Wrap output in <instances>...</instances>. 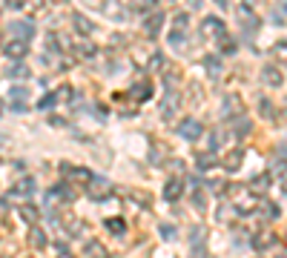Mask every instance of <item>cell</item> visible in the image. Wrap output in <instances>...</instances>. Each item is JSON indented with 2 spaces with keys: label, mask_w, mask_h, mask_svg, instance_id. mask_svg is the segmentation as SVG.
Returning a JSON list of instances; mask_svg holds the SVG:
<instances>
[{
  "label": "cell",
  "mask_w": 287,
  "mask_h": 258,
  "mask_svg": "<svg viewBox=\"0 0 287 258\" xmlns=\"http://www.w3.org/2000/svg\"><path fill=\"white\" fill-rule=\"evenodd\" d=\"M109 195H112V184H109L106 178L92 175V178H89V198H92V201H106Z\"/></svg>",
  "instance_id": "cell-1"
},
{
  "label": "cell",
  "mask_w": 287,
  "mask_h": 258,
  "mask_svg": "<svg viewBox=\"0 0 287 258\" xmlns=\"http://www.w3.org/2000/svg\"><path fill=\"white\" fill-rule=\"evenodd\" d=\"M3 55L6 58H12V61H23L26 55H29V43L26 40H9V43H3Z\"/></svg>",
  "instance_id": "cell-2"
},
{
  "label": "cell",
  "mask_w": 287,
  "mask_h": 258,
  "mask_svg": "<svg viewBox=\"0 0 287 258\" xmlns=\"http://www.w3.org/2000/svg\"><path fill=\"white\" fill-rule=\"evenodd\" d=\"M201 132H204V127H201V121H195V118H184V121L178 124V135L187 138V141H198Z\"/></svg>",
  "instance_id": "cell-3"
},
{
  "label": "cell",
  "mask_w": 287,
  "mask_h": 258,
  "mask_svg": "<svg viewBox=\"0 0 287 258\" xmlns=\"http://www.w3.org/2000/svg\"><path fill=\"white\" fill-rule=\"evenodd\" d=\"M9 32L15 34L17 40H26L29 43V37H34V23L32 20H12L9 23Z\"/></svg>",
  "instance_id": "cell-4"
},
{
  "label": "cell",
  "mask_w": 287,
  "mask_h": 258,
  "mask_svg": "<svg viewBox=\"0 0 287 258\" xmlns=\"http://www.w3.org/2000/svg\"><path fill=\"white\" fill-rule=\"evenodd\" d=\"M72 26H75V32L81 34V37H89V34L95 32L92 20H89L86 15H81V12H75V15H72Z\"/></svg>",
  "instance_id": "cell-5"
},
{
  "label": "cell",
  "mask_w": 287,
  "mask_h": 258,
  "mask_svg": "<svg viewBox=\"0 0 287 258\" xmlns=\"http://www.w3.org/2000/svg\"><path fill=\"white\" fill-rule=\"evenodd\" d=\"M181 195H184V178H169L164 184V198L167 201H178Z\"/></svg>",
  "instance_id": "cell-6"
},
{
  "label": "cell",
  "mask_w": 287,
  "mask_h": 258,
  "mask_svg": "<svg viewBox=\"0 0 287 258\" xmlns=\"http://www.w3.org/2000/svg\"><path fill=\"white\" fill-rule=\"evenodd\" d=\"M201 29H204L207 37H216V40H221V37H224V23L219 20V17H207Z\"/></svg>",
  "instance_id": "cell-7"
},
{
  "label": "cell",
  "mask_w": 287,
  "mask_h": 258,
  "mask_svg": "<svg viewBox=\"0 0 287 258\" xmlns=\"http://www.w3.org/2000/svg\"><path fill=\"white\" fill-rule=\"evenodd\" d=\"M261 81H264L267 86H282V81H285V78H282V72H279L276 66L270 64V66H264V69H261Z\"/></svg>",
  "instance_id": "cell-8"
},
{
  "label": "cell",
  "mask_w": 287,
  "mask_h": 258,
  "mask_svg": "<svg viewBox=\"0 0 287 258\" xmlns=\"http://www.w3.org/2000/svg\"><path fill=\"white\" fill-rule=\"evenodd\" d=\"M161 26H164V15H161V12H152V15L144 20V29H147L150 37H155V34L161 32Z\"/></svg>",
  "instance_id": "cell-9"
},
{
  "label": "cell",
  "mask_w": 287,
  "mask_h": 258,
  "mask_svg": "<svg viewBox=\"0 0 287 258\" xmlns=\"http://www.w3.org/2000/svg\"><path fill=\"white\" fill-rule=\"evenodd\" d=\"M129 95L138 97V100H150V97H152V83H150V81H138V83L129 89Z\"/></svg>",
  "instance_id": "cell-10"
},
{
  "label": "cell",
  "mask_w": 287,
  "mask_h": 258,
  "mask_svg": "<svg viewBox=\"0 0 287 258\" xmlns=\"http://www.w3.org/2000/svg\"><path fill=\"white\" fill-rule=\"evenodd\" d=\"M6 78L26 81V78H32V72H29V66H26V64H12V66H6Z\"/></svg>",
  "instance_id": "cell-11"
},
{
  "label": "cell",
  "mask_w": 287,
  "mask_h": 258,
  "mask_svg": "<svg viewBox=\"0 0 287 258\" xmlns=\"http://www.w3.org/2000/svg\"><path fill=\"white\" fill-rule=\"evenodd\" d=\"M12 100H15V106H12V109L23 112V109H26V100H29V92H26V89H20V86H15V89H12Z\"/></svg>",
  "instance_id": "cell-12"
},
{
  "label": "cell",
  "mask_w": 287,
  "mask_h": 258,
  "mask_svg": "<svg viewBox=\"0 0 287 258\" xmlns=\"http://www.w3.org/2000/svg\"><path fill=\"white\" fill-rule=\"evenodd\" d=\"M175 103H178V95H175V92H169V95H167V100H164L161 115H164V118H172V115H175Z\"/></svg>",
  "instance_id": "cell-13"
},
{
  "label": "cell",
  "mask_w": 287,
  "mask_h": 258,
  "mask_svg": "<svg viewBox=\"0 0 287 258\" xmlns=\"http://www.w3.org/2000/svg\"><path fill=\"white\" fill-rule=\"evenodd\" d=\"M204 69H207L210 75H219V72H221V61H219L216 55H207V58H204Z\"/></svg>",
  "instance_id": "cell-14"
},
{
  "label": "cell",
  "mask_w": 287,
  "mask_h": 258,
  "mask_svg": "<svg viewBox=\"0 0 287 258\" xmlns=\"http://www.w3.org/2000/svg\"><path fill=\"white\" fill-rule=\"evenodd\" d=\"M273 241H276V238H273L270 232H261V235H255V238H253V244L258 247V250H267V247H273Z\"/></svg>",
  "instance_id": "cell-15"
},
{
  "label": "cell",
  "mask_w": 287,
  "mask_h": 258,
  "mask_svg": "<svg viewBox=\"0 0 287 258\" xmlns=\"http://www.w3.org/2000/svg\"><path fill=\"white\" fill-rule=\"evenodd\" d=\"M55 103H58V95L55 92H49V95L40 97V103H37V109H43V112H49V109H55Z\"/></svg>",
  "instance_id": "cell-16"
},
{
  "label": "cell",
  "mask_w": 287,
  "mask_h": 258,
  "mask_svg": "<svg viewBox=\"0 0 287 258\" xmlns=\"http://www.w3.org/2000/svg\"><path fill=\"white\" fill-rule=\"evenodd\" d=\"M29 241H32V247H37V250H40V247H46V235H43V229H37V226H34L32 232H29Z\"/></svg>",
  "instance_id": "cell-17"
},
{
  "label": "cell",
  "mask_w": 287,
  "mask_h": 258,
  "mask_svg": "<svg viewBox=\"0 0 287 258\" xmlns=\"http://www.w3.org/2000/svg\"><path fill=\"white\" fill-rule=\"evenodd\" d=\"M106 229L115 232V235H121L127 229V224H124V218H106Z\"/></svg>",
  "instance_id": "cell-18"
},
{
  "label": "cell",
  "mask_w": 287,
  "mask_h": 258,
  "mask_svg": "<svg viewBox=\"0 0 287 258\" xmlns=\"http://www.w3.org/2000/svg\"><path fill=\"white\" fill-rule=\"evenodd\" d=\"M273 58L282 61V64H287V40H279V43L273 46Z\"/></svg>",
  "instance_id": "cell-19"
},
{
  "label": "cell",
  "mask_w": 287,
  "mask_h": 258,
  "mask_svg": "<svg viewBox=\"0 0 287 258\" xmlns=\"http://www.w3.org/2000/svg\"><path fill=\"white\" fill-rule=\"evenodd\" d=\"M169 43H172L175 49H181V46H187V34H181V29H175V32L169 34Z\"/></svg>",
  "instance_id": "cell-20"
},
{
  "label": "cell",
  "mask_w": 287,
  "mask_h": 258,
  "mask_svg": "<svg viewBox=\"0 0 287 258\" xmlns=\"http://www.w3.org/2000/svg\"><path fill=\"white\" fill-rule=\"evenodd\" d=\"M238 103H241V100H238V95H230L227 100H224V112H227V115H230V112L236 115V112H238Z\"/></svg>",
  "instance_id": "cell-21"
},
{
  "label": "cell",
  "mask_w": 287,
  "mask_h": 258,
  "mask_svg": "<svg viewBox=\"0 0 287 258\" xmlns=\"http://www.w3.org/2000/svg\"><path fill=\"white\" fill-rule=\"evenodd\" d=\"M198 166H201V169H210V166H216V155H213V152H207V155L201 152V155H198Z\"/></svg>",
  "instance_id": "cell-22"
},
{
  "label": "cell",
  "mask_w": 287,
  "mask_h": 258,
  "mask_svg": "<svg viewBox=\"0 0 287 258\" xmlns=\"http://www.w3.org/2000/svg\"><path fill=\"white\" fill-rule=\"evenodd\" d=\"M241 158H244L241 152H233V155H227L224 166H227V169H238V166H241Z\"/></svg>",
  "instance_id": "cell-23"
},
{
  "label": "cell",
  "mask_w": 287,
  "mask_h": 258,
  "mask_svg": "<svg viewBox=\"0 0 287 258\" xmlns=\"http://www.w3.org/2000/svg\"><path fill=\"white\" fill-rule=\"evenodd\" d=\"M253 187L255 190H267V187H270V178H267V175H258V178L253 181Z\"/></svg>",
  "instance_id": "cell-24"
},
{
  "label": "cell",
  "mask_w": 287,
  "mask_h": 258,
  "mask_svg": "<svg viewBox=\"0 0 287 258\" xmlns=\"http://www.w3.org/2000/svg\"><path fill=\"white\" fill-rule=\"evenodd\" d=\"M86 256H95V258H103V250L98 247V241H92L89 247H86Z\"/></svg>",
  "instance_id": "cell-25"
},
{
  "label": "cell",
  "mask_w": 287,
  "mask_h": 258,
  "mask_svg": "<svg viewBox=\"0 0 287 258\" xmlns=\"http://www.w3.org/2000/svg\"><path fill=\"white\" fill-rule=\"evenodd\" d=\"M221 52L224 55H233V52H236V40H224L221 37Z\"/></svg>",
  "instance_id": "cell-26"
},
{
  "label": "cell",
  "mask_w": 287,
  "mask_h": 258,
  "mask_svg": "<svg viewBox=\"0 0 287 258\" xmlns=\"http://www.w3.org/2000/svg\"><path fill=\"white\" fill-rule=\"evenodd\" d=\"M264 212H267V218H279V207H276V204H270V201L264 204Z\"/></svg>",
  "instance_id": "cell-27"
},
{
  "label": "cell",
  "mask_w": 287,
  "mask_h": 258,
  "mask_svg": "<svg viewBox=\"0 0 287 258\" xmlns=\"http://www.w3.org/2000/svg\"><path fill=\"white\" fill-rule=\"evenodd\" d=\"M258 106H261V115H264V118H273V109H270L273 103H270V100H261Z\"/></svg>",
  "instance_id": "cell-28"
},
{
  "label": "cell",
  "mask_w": 287,
  "mask_h": 258,
  "mask_svg": "<svg viewBox=\"0 0 287 258\" xmlns=\"http://www.w3.org/2000/svg\"><path fill=\"white\" fill-rule=\"evenodd\" d=\"M164 55H152V64H150V69H164Z\"/></svg>",
  "instance_id": "cell-29"
},
{
  "label": "cell",
  "mask_w": 287,
  "mask_h": 258,
  "mask_svg": "<svg viewBox=\"0 0 287 258\" xmlns=\"http://www.w3.org/2000/svg\"><path fill=\"white\" fill-rule=\"evenodd\" d=\"M20 212H23V215H26V218H29V221H37V212H34L32 207H23V210H20Z\"/></svg>",
  "instance_id": "cell-30"
},
{
  "label": "cell",
  "mask_w": 287,
  "mask_h": 258,
  "mask_svg": "<svg viewBox=\"0 0 287 258\" xmlns=\"http://www.w3.org/2000/svg\"><path fill=\"white\" fill-rule=\"evenodd\" d=\"M187 23H190V15H178V17H175V26H178V29L187 26Z\"/></svg>",
  "instance_id": "cell-31"
},
{
  "label": "cell",
  "mask_w": 287,
  "mask_h": 258,
  "mask_svg": "<svg viewBox=\"0 0 287 258\" xmlns=\"http://www.w3.org/2000/svg\"><path fill=\"white\" fill-rule=\"evenodd\" d=\"M224 141V132H213V146H219Z\"/></svg>",
  "instance_id": "cell-32"
},
{
  "label": "cell",
  "mask_w": 287,
  "mask_h": 258,
  "mask_svg": "<svg viewBox=\"0 0 287 258\" xmlns=\"http://www.w3.org/2000/svg\"><path fill=\"white\" fill-rule=\"evenodd\" d=\"M95 112H98V118H106V109H103V103H95Z\"/></svg>",
  "instance_id": "cell-33"
},
{
  "label": "cell",
  "mask_w": 287,
  "mask_h": 258,
  "mask_svg": "<svg viewBox=\"0 0 287 258\" xmlns=\"http://www.w3.org/2000/svg\"><path fill=\"white\" fill-rule=\"evenodd\" d=\"M9 6H15V9H17V6H23V0H9Z\"/></svg>",
  "instance_id": "cell-34"
}]
</instances>
